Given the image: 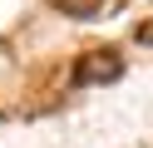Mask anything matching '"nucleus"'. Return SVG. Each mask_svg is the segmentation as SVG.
<instances>
[{"label": "nucleus", "instance_id": "nucleus-1", "mask_svg": "<svg viewBox=\"0 0 153 148\" xmlns=\"http://www.w3.org/2000/svg\"><path fill=\"white\" fill-rule=\"evenodd\" d=\"M119 74H123V64L109 49H94V54H84L74 64V84H99V79H119Z\"/></svg>", "mask_w": 153, "mask_h": 148}, {"label": "nucleus", "instance_id": "nucleus-2", "mask_svg": "<svg viewBox=\"0 0 153 148\" xmlns=\"http://www.w3.org/2000/svg\"><path fill=\"white\" fill-rule=\"evenodd\" d=\"M104 0H59V10H69V15H94Z\"/></svg>", "mask_w": 153, "mask_h": 148}, {"label": "nucleus", "instance_id": "nucleus-3", "mask_svg": "<svg viewBox=\"0 0 153 148\" xmlns=\"http://www.w3.org/2000/svg\"><path fill=\"white\" fill-rule=\"evenodd\" d=\"M133 35H138V45H148V49H153V20H143V25L133 30Z\"/></svg>", "mask_w": 153, "mask_h": 148}]
</instances>
